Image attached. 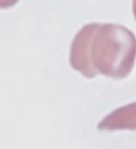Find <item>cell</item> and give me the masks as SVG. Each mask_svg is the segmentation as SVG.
Returning <instances> with one entry per match:
<instances>
[{"label": "cell", "instance_id": "1", "mask_svg": "<svg viewBox=\"0 0 136 149\" xmlns=\"http://www.w3.org/2000/svg\"><path fill=\"white\" fill-rule=\"evenodd\" d=\"M136 60V37L124 25L91 23L75 35L70 52L71 66L88 79L102 74L127 78Z\"/></svg>", "mask_w": 136, "mask_h": 149}, {"label": "cell", "instance_id": "2", "mask_svg": "<svg viewBox=\"0 0 136 149\" xmlns=\"http://www.w3.org/2000/svg\"><path fill=\"white\" fill-rule=\"evenodd\" d=\"M99 130H136V102L121 107L107 115L98 125Z\"/></svg>", "mask_w": 136, "mask_h": 149}, {"label": "cell", "instance_id": "4", "mask_svg": "<svg viewBox=\"0 0 136 149\" xmlns=\"http://www.w3.org/2000/svg\"><path fill=\"white\" fill-rule=\"evenodd\" d=\"M132 9H133V13H134V17L136 20V0H133V6H132Z\"/></svg>", "mask_w": 136, "mask_h": 149}, {"label": "cell", "instance_id": "3", "mask_svg": "<svg viewBox=\"0 0 136 149\" xmlns=\"http://www.w3.org/2000/svg\"><path fill=\"white\" fill-rule=\"evenodd\" d=\"M19 0H0V9H7L14 6Z\"/></svg>", "mask_w": 136, "mask_h": 149}]
</instances>
